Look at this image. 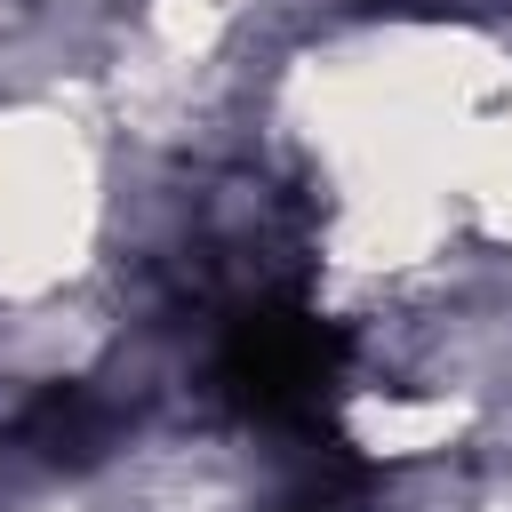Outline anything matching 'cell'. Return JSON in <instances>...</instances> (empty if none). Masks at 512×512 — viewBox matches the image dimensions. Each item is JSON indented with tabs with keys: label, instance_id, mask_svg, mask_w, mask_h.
<instances>
[{
	"label": "cell",
	"instance_id": "1",
	"mask_svg": "<svg viewBox=\"0 0 512 512\" xmlns=\"http://www.w3.org/2000/svg\"><path fill=\"white\" fill-rule=\"evenodd\" d=\"M344 328L320 320L296 296H256L216 336V392L256 424H320V408L344 384Z\"/></svg>",
	"mask_w": 512,
	"mask_h": 512
},
{
	"label": "cell",
	"instance_id": "2",
	"mask_svg": "<svg viewBox=\"0 0 512 512\" xmlns=\"http://www.w3.org/2000/svg\"><path fill=\"white\" fill-rule=\"evenodd\" d=\"M104 400L88 392V384H48L32 408H24V424H16V440L32 448V456H48V464H64V456H88V448H104Z\"/></svg>",
	"mask_w": 512,
	"mask_h": 512
}]
</instances>
